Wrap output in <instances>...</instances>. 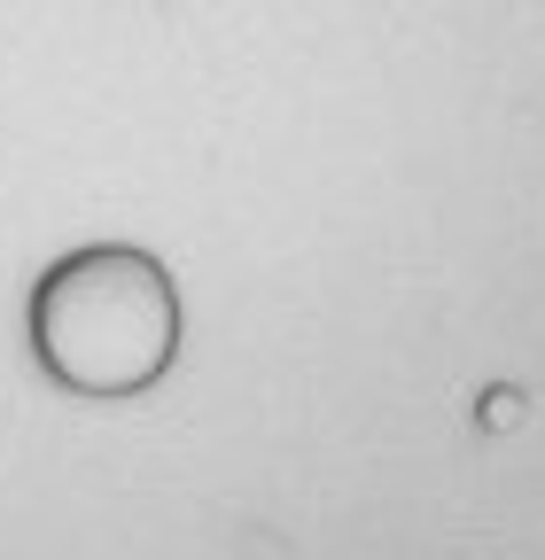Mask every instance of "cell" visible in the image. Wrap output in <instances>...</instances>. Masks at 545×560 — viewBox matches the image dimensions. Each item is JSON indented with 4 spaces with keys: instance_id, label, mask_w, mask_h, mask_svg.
<instances>
[{
    "instance_id": "6da1fadb",
    "label": "cell",
    "mask_w": 545,
    "mask_h": 560,
    "mask_svg": "<svg viewBox=\"0 0 545 560\" xmlns=\"http://www.w3.org/2000/svg\"><path fill=\"white\" fill-rule=\"evenodd\" d=\"M47 366L79 389H132L172 359V296L141 257H79L39 304Z\"/></svg>"
}]
</instances>
